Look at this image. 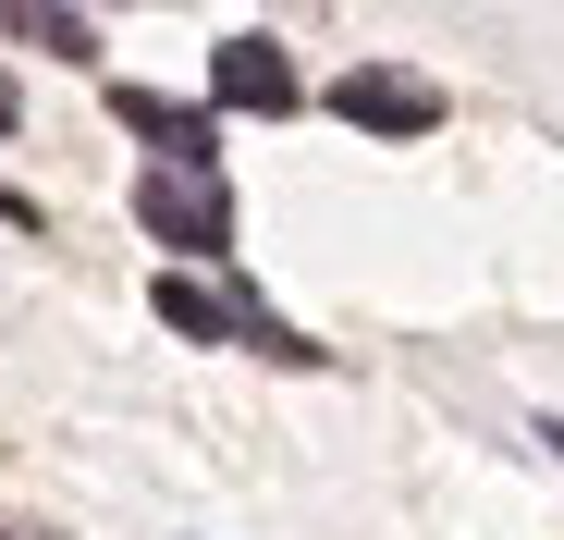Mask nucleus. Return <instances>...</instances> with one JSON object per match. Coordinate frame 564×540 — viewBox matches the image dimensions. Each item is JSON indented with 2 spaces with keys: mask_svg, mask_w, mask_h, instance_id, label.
<instances>
[{
  "mask_svg": "<svg viewBox=\"0 0 564 540\" xmlns=\"http://www.w3.org/2000/svg\"><path fill=\"white\" fill-rule=\"evenodd\" d=\"M209 99H221V111H270V123H282V111H295V62H282V50L246 25V37H221V62H209Z\"/></svg>",
  "mask_w": 564,
  "mask_h": 540,
  "instance_id": "5",
  "label": "nucleus"
},
{
  "mask_svg": "<svg viewBox=\"0 0 564 540\" xmlns=\"http://www.w3.org/2000/svg\"><path fill=\"white\" fill-rule=\"evenodd\" d=\"M0 37H37V50H62V62L99 50V25H86V13H37V0H0Z\"/></svg>",
  "mask_w": 564,
  "mask_h": 540,
  "instance_id": "6",
  "label": "nucleus"
},
{
  "mask_svg": "<svg viewBox=\"0 0 564 540\" xmlns=\"http://www.w3.org/2000/svg\"><path fill=\"white\" fill-rule=\"evenodd\" d=\"M111 123L160 148V172H209V111L197 99H160V86H111Z\"/></svg>",
  "mask_w": 564,
  "mask_h": 540,
  "instance_id": "4",
  "label": "nucleus"
},
{
  "mask_svg": "<svg viewBox=\"0 0 564 540\" xmlns=\"http://www.w3.org/2000/svg\"><path fill=\"white\" fill-rule=\"evenodd\" d=\"M0 222H37V197H13V185H0Z\"/></svg>",
  "mask_w": 564,
  "mask_h": 540,
  "instance_id": "7",
  "label": "nucleus"
},
{
  "mask_svg": "<svg viewBox=\"0 0 564 540\" xmlns=\"http://www.w3.org/2000/svg\"><path fill=\"white\" fill-rule=\"evenodd\" d=\"M135 222H148L160 246H197V258L234 246V197H221V172H148V185H135Z\"/></svg>",
  "mask_w": 564,
  "mask_h": 540,
  "instance_id": "2",
  "label": "nucleus"
},
{
  "mask_svg": "<svg viewBox=\"0 0 564 540\" xmlns=\"http://www.w3.org/2000/svg\"><path fill=\"white\" fill-rule=\"evenodd\" d=\"M13 111H25V99H13V74H0V136H13Z\"/></svg>",
  "mask_w": 564,
  "mask_h": 540,
  "instance_id": "9",
  "label": "nucleus"
},
{
  "mask_svg": "<svg viewBox=\"0 0 564 540\" xmlns=\"http://www.w3.org/2000/svg\"><path fill=\"white\" fill-rule=\"evenodd\" d=\"M0 540H62V528H25V516H0Z\"/></svg>",
  "mask_w": 564,
  "mask_h": 540,
  "instance_id": "8",
  "label": "nucleus"
},
{
  "mask_svg": "<svg viewBox=\"0 0 564 540\" xmlns=\"http://www.w3.org/2000/svg\"><path fill=\"white\" fill-rule=\"evenodd\" d=\"M148 307H160V332H184V344H258V356H282V369H319V356H332V344H307L295 320H270L258 295L184 283V270H160V283H148Z\"/></svg>",
  "mask_w": 564,
  "mask_h": 540,
  "instance_id": "1",
  "label": "nucleus"
},
{
  "mask_svg": "<svg viewBox=\"0 0 564 540\" xmlns=\"http://www.w3.org/2000/svg\"><path fill=\"white\" fill-rule=\"evenodd\" d=\"M332 111H344L356 136H430V123H442V86L405 74V62H356V74L332 86Z\"/></svg>",
  "mask_w": 564,
  "mask_h": 540,
  "instance_id": "3",
  "label": "nucleus"
}]
</instances>
